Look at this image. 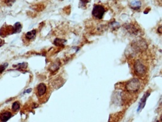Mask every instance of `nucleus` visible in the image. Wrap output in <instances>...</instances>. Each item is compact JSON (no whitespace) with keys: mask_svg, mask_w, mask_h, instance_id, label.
<instances>
[{"mask_svg":"<svg viewBox=\"0 0 162 122\" xmlns=\"http://www.w3.org/2000/svg\"><path fill=\"white\" fill-rule=\"evenodd\" d=\"M134 71L135 74L139 77H143L147 73V66L140 59H137L134 64Z\"/></svg>","mask_w":162,"mask_h":122,"instance_id":"nucleus-1","label":"nucleus"},{"mask_svg":"<svg viewBox=\"0 0 162 122\" xmlns=\"http://www.w3.org/2000/svg\"><path fill=\"white\" fill-rule=\"evenodd\" d=\"M141 88V82L138 78H133L128 81L125 85L126 90L131 94L136 93Z\"/></svg>","mask_w":162,"mask_h":122,"instance_id":"nucleus-2","label":"nucleus"},{"mask_svg":"<svg viewBox=\"0 0 162 122\" xmlns=\"http://www.w3.org/2000/svg\"><path fill=\"white\" fill-rule=\"evenodd\" d=\"M105 12L106 10L103 6L100 5H95L93 9H92V15L95 19L101 20L103 19Z\"/></svg>","mask_w":162,"mask_h":122,"instance_id":"nucleus-3","label":"nucleus"},{"mask_svg":"<svg viewBox=\"0 0 162 122\" xmlns=\"http://www.w3.org/2000/svg\"><path fill=\"white\" fill-rule=\"evenodd\" d=\"M14 34V28L11 26L4 25L0 29V36L5 38L10 34Z\"/></svg>","mask_w":162,"mask_h":122,"instance_id":"nucleus-4","label":"nucleus"},{"mask_svg":"<svg viewBox=\"0 0 162 122\" xmlns=\"http://www.w3.org/2000/svg\"><path fill=\"white\" fill-rule=\"evenodd\" d=\"M13 116L12 112L6 109L0 112V122H6Z\"/></svg>","mask_w":162,"mask_h":122,"instance_id":"nucleus-5","label":"nucleus"},{"mask_svg":"<svg viewBox=\"0 0 162 122\" xmlns=\"http://www.w3.org/2000/svg\"><path fill=\"white\" fill-rule=\"evenodd\" d=\"M47 92V87L44 83H40L36 88V94L39 97H42Z\"/></svg>","mask_w":162,"mask_h":122,"instance_id":"nucleus-6","label":"nucleus"},{"mask_svg":"<svg viewBox=\"0 0 162 122\" xmlns=\"http://www.w3.org/2000/svg\"><path fill=\"white\" fill-rule=\"evenodd\" d=\"M150 92H146V93H145L143 96L142 97L141 99L139 102V105H138V108L137 110V112L141 111V110H143V109L144 108L145 105H146L147 99L149 96H150Z\"/></svg>","mask_w":162,"mask_h":122,"instance_id":"nucleus-7","label":"nucleus"},{"mask_svg":"<svg viewBox=\"0 0 162 122\" xmlns=\"http://www.w3.org/2000/svg\"><path fill=\"white\" fill-rule=\"evenodd\" d=\"M36 29H33V30L27 32V33L25 34V38L26 40L27 41H31L32 39H34L36 38Z\"/></svg>","mask_w":162,"mask_h":122,"instance_id":"nucleus-8","label":"nucleus"},{"mask_svg":"<svg viewBox=\"0 0 162 122\" xmlns=\"http://www.w3.org/2000/svg\"><path fill=\"white\" fill-rule=\"evenodd\" d=\"M14 28V34L15 33H18L21 31L22 26L20 22H16L14 24V26H13Z\"/></svg>","mask_w":162,"mask_h":122,"instance_id":"nucleus-9","label":"nucleus"},{"mask_svg":"<svg viewBox=\"0 0 162 122\" xmlns=\"http://www.w3.org/2000/svg\"><path fill=\"white\" fill-rule=\"evenodd\" d=\"M141 1H132L131 3V6L132 8H133L134 10H137L141 7Z\"/></svg>","mask_w":162,"mask_h":122,"instance_id":"nucleus-10","label":"nucleus"},{"mask_svg":"<svg viewBox=\"0 0 162 122\" xmlns=\"http://www.w3.org/2000/svg\"><path fill=\"white\" fill-rule=\"evenodd\" d=\"M20 108H21V104H20L19 102L16 101L15 103L12 104V110L14 112L17 111Z\"/></svg>","mask_w":162,"mask_h":122,"instance_id":"nucleus-11","label":"nucleus"},{"mask_svg":"<svg viewBox=\"0 0 162 122\" xmlns=\"http://www.w3.org/2000/svg\"><path fill=\"white\" fill-rule=\"evenodd\" d=\"M66 42L65 40H64V39H56L55 40L54 43L56 46H64V43Z\"/></svg>","mask_w":162,"mask_h":122,"instance_id":"nucleus-12","label":"nucleus"},{"mask_svg":"<svg viewBox=\"0 0 162 122\" xmlns=\"http://www.w3.org/2000/svg\"><path fill=\"white\" fill-rule=\"evenodd\" d=\"M8 63H4L1 65H0V74L5 70V69L8 67Z\"/></svg>","mask_w":162,"mask_h":122,"instance_id":"nucleus-13","label":"nucleus"},{"mask_svg":"<svg viewBox=\"0 0 162 122\" xmlns=\"http://www.w3.org/2000/svg\"><path fill=\"white\" fill-rule=\"evenodd\" d=\"M5 44V41L3 40V39H0V47H2V46Z\"/></svg>","mask_w":162,"mask_h":122,"instance_id":"nucleus-14","label":"nucleus"},{"mask_svg":"<svg viewBox=\"0 0 162 122\" xmlns=\"http://www.w3.org/2000/svg\"><path fill=\"white\" fill-rule=\"evenodd\" d=\"M161 26H160L159 27V28H158V32H159L160 34H161Z\"/></svg>","mask_w":162,"mask_h":122,"instance_id":"nucleus-15","label":"nucleus"},{"mask_svg":"<svg viewBox=\"0 0 162 122\" xmlns=\"http://www.w3.org/2000/svg\"><path fill=\"white\" fill-rule=\"evenodd\" d=\"M156 122H160V121H157Z\"/></svg>","mask_w":162,"mask_h":122,"instance_id":"nucleus-16","label":"nucleus"}]
</instances>
